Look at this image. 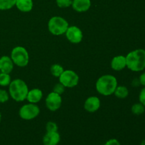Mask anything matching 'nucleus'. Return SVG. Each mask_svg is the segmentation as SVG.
<instances>
[{
  "label": "nucleus",
  "mask_w": 145,
  "mask_h": 145,
  "mask_svg": "<svg viewBox=\"0 0 145 145\" xmlns=\"http://www.w3.org/2000/svg\"><path fill=\"white\" fill-rule=\"evenodd\" d=\"M125 57L127 67L133 72H141L145 69V50H135Z\"/></svg>",
  "instance_id": "f257e3e1"
},
{
  "label": "nucleus",
  "mask_w": 145,
  "mask_h": 145,
  "mask_svg": "<svg viewBox=\"0 0 145 145\" xmlns=\"http://www.w3.org/2000/svg\"><path fill=\"white\" fill-rule=\"evenodd\" d=\"M118 86L117 79L113 75L106 74L99 78L96 84V89L100 94L110 96L114 93Z\"/></svg>",
  "instance_id": "f03ea898"
},
{
  "label": "nucleus",
  "mask_w": 145,
  "mask_h": 145,
  "mask_svg": "<svg viewBox=\"0 0 145 145\" xmlns=\"http://www.w3.org/2000/svg\"><path fill=\"white\" fill-rule=\"evenodd\" d=\"M8 91L11 97L17 102H21L26 99L28 93V87L24 81L20 79L11 82L8 85Z\"/></svg>",
  "instance_id": "7ed1b4c3"
},
{
  "label": "nucleus",
  "mask_w": 145,
  "mask_h": 145,
  "mask_svg": "<svg viewBox=\"0 0 145 145\" xmlns=\"http://www.w3.org/2000/svg\"><path fill=\"white\" fill-rule=\"evenodd\" d=\"M48 30L54 35H63L66 33L69 24L65 18L60 16L52 17L48 24Z\"/></svg>",
  "instance_id": "20e7f679"
},
{
  "label": "nucleus",
  "mask_w": 145,
  "mask_h": 145,
  "mask_svg": "<svg viewBox=\"0 0 145 145\" xmlns=\"http://www.w3.org/2000/svg\"><path fill=\"white\" fill-rule=\"evenodd\" d=\"M11 58L14 64L18 67H24L29 62V55L27 50L21 46H17L12 50Z\"/></svg>",
  "instance_id": "39448f33"
},
{
  "label": "nucleus",
  "mask_w": 145,
  "mask_h": 145,
  "mask_svg": "<svg viewBox=\"0 0 145 145\" xmlns=\"http://www.w3.org/2000/svg\"><path fill=\"white\" fill-rule=\"evenodd\" d=\"M40 113V108L35 103H28L20 108L18 114L20 118L25 120H31L36 118Z\"/></svg>",
  "instance_id": "423d86ee"
},
{
  "label": "nucleus",
  "mask_w": 145,
  "mask_h": 145,
  "mask_svg": "<svg viewBox=\"0 0 145 145\" xmlns=\"http://www.w3.org/2000/svg\"><path fill=\"white\" fill-rule=\"evenodd\" d=\"M79 77L77 74L72 70H64L59 76V81L65 87L72 88L76 86L79 83Z\"/></svg>",
  "instance_id": "0eeeda50"
},
{
  "label": "nucleus",
  "mask_w": 145,
  "mask_h": 145,
  "mask_svg": "<svg viewBox=\"0 0 145 145\" xmlns=\"http://www.w3.org/2000/svg\"><path fill=\"white\" fill-rule=\"evenodd\" d=\"M65 35L68 40L74 44L79 43L83 39V33L82 30L75 25L68 27Z\"/></svg>",
  "instance_id": "6e6552de"
},
{
  "label": "nucleus",
  "mask_w": 145,
  "mask_h": 145,
  "mask_svg": "<svg viewBox=\"0 0 145 145\" xmlns=\"http://www.w3.org/2000/svg\"><path fill=\"white\" fill-rule=\"evenodd\" d=\"M45 104L47 108L51 111H55L60 108L62 105V97L61 95L57 94L55 92H51L45 99Z\"/></svg>",
  "instance_id": "1a4fd4ad"
},
{
  "label": "nucleus",
  "mask_w": 145,
  "mask_h": 145,
  "mask_svg": "<svg viewBox=\"0 0 145 145\" xmlns=\"http://www.w3.org/2000/svg\"><path fill=\"white\" fill-rule=\"evenodd\" d=\"M101 106L100 99L96 96H91L86 100L84 103L85 110L89 113L97 111Z\"/></svg>",
  "instance_id": "9d476101"
},
{
  "label": "nucleus",
  "mask_w": 145,
  "mask_h": 145,
  "mask_svg": "<svg viewBox=\"0 0 145 145\" xmlns=\"http://www.w3.org/2000/svg\"><path fill=\"white\" fill-rule=\"evenodd\" d=\"M60 142V135L58 132H47L42 138L44 145H57Z\"/></svg>",
  "instance_id": "9b49d317"
},
{
  "label": "nucleus",
  "mask_w": 145,
  "mask_h": 145,
  "mask_svg": "<svg viewBox=\"0 0 145 145\" xmlns=\"http://www.w3.org/2000/svg\"><path fill=\"white\" fill-rule=\"evenodd\" d=\"M14 69V62L10 57L2 56L0 58V71L3 73L10 74Z\"/></svg>",
  "instance_id": "f8f14e48"
},
{
  "label": "nucleus",
  "mask_w": 145,
  "mask_h": 145,
  "mask_svg": "<svg viewBox=\"0 0 145 145\" xmlns=\"http://www.w3.org/2000/svg\"><path fill=\"white\" fill-rule=\"evenodd\" d=\"M91 2V0H73L72 8L77 12H85L90 8Z\"/></svg>",
  "instance_id": "ddd939ff"
},
{
  "label": "nucleus",
  "mask_w": 145,
  "mask_h": 145,
  "mask_svg": "<svg viewBox=\"0 0 145 145\" xmlns=\"http://www.w3.org/2000/svg\"><path fill=\"white\" fill-rule=\"evenodd\" d=\"M127 67L126 57L123 55H118L113 58L111 61V68L116 71H120Z\"/></svg>",
  "instance_id": "4468645a"
},
{
  "label": "nucleus",
  "mask_w": 145,
  "mask_h": 145,
  "mask_svg": "<svg viewBox=\"0 0 145 145\" xmlns=\"http://www.w3.org/2000/svg\"><path fill=\"white\" fill-rule=\"evenodd\" d=\"M42 98V91L39 89H33L28 91L26 99L31 103H37Z\"/></svg>",
  "instance_id": "2eb2a0df"
},
{
  "label": "nucleus",
  "mask_w": 145,
  "mask_h": 145,
  "mask_svg": "<svg viewBox=\"0 0 145 145\" xmlns=\"http://www.w3.org/2000/svg\"><path fill=\"white\" fill-rule=\"evenodd\" d=\"M15 6L19 11L22 12H29L33 9V0H16Z\"/></svg>",
  "instance_id": "dca6fc26"
},
{
  "label": "nucleus",
  "mask_w": 145,
  "mask_h": 145,
  "mask_svg": "<svg viewBox=\"0 0 145 145\" xmlns=\"http://www.w3.org/2000/svg\"><path fill=\"white\" fill-rule=\"evenodd\" d=\"M114 94L119 99H125L129 95V91L126 86H119L115 90Z\"/></svg>",
  "instance_id": "f3484780"
},
{
  "label": "nucleus",
  "mask_w": 145,
  "mask_h": 145,
  "mask_svg": "<svg viewBox=\"0 0 145 145\" xmlns=\"http://www.w3.org/2000/svg\"><path fill=\"white\" fill-rule=\"evenodd\" d=\"M16 0H0V10H8L14 7Z\"/></svg>",
  "instance_id": "a211bd4d"
},
{
  "label": "nucleus",
  "mask_w": 145,
  "mask_h": 145,
  "mask_svg": "<svg viewBox=\"0 0 145 145\" xmlns=\"http://www.w3.org/2000/svg\"><path fill=\"white\" fill-rule=\"evenodd\" d=\"M63 72V67H62L60 65H58V64H55V65H52L50 67L51 74H52L54 76H56V77H59Z\"/></svg>",
  "instance_id": "6ab92c4d"
},
{
  "label": "nucleus",
  "mask_w": 145,
  "mask_h": 145,
  "mask_svg": "<svg viewBox=\"0 0 145 145\" xmlns=\"http://www.w3.org/2000/svg\"><path fill=\"white\" fill-rule=\"evenodd\" d=\"M11 76L9 74L3 73L0 74V86H7L11 83Z\"/></svg>",
  "instance_id": "aec40b11"
},
{
  "label": "nucleus",
  "mask_w": 145,
  "mask_h": 145,
  "mask_svg": "<svg viewBox=\"0 0 145 145\" xmlns=\"http://www.w3.org/2000/svg\"><path fill=\"white\" fill-rule=\"evenodd\" d=\"M131 110L132 113H133V114L139 116V115H141L142 114V113H144L145 110V107L141 103H135V104H134L132 106Z\"/></svg>",
  "instance_id": "412c9836"
},
{
  "label": "nucleus",
  "mask_w": 145,
  "mask_h": 145,
  "mask_svg": "<svg viewBox=\"0 0 145 145\" xmlns=\"http://www.w3.org/2000/svg\"><path fill=\"white\" fill-rule=\"evenodd\" d=\"M56 3L59 8H67L72 6V0H56Z\"/></svg>",
  "instance_id": "4be33fe9"
},
{
  "label": "nucleus",
  "mask_w": 145,
  "mask_h": 145,
  "mask_svg": "<svg viewBox=\"0 0 145 145\" xmlns=\"http://www.w3.org/2000/svg\"><path fill=\"white\" fill-rule=\"evenodd\" d=\"M8 99H9V94L8 92L4 89H0V103H6L8 101Z\"/></svg>",
  "instance_id": "5701e85b"
},
{
  "label": "nucleus",
  "mask_w": 145,
  "mask_h": 145,
  "mask_svg": "<svg viewBox=\"0 0 145 145\" xmlns=\"http://www.w3.org/2000/svg\"><path fill=\"white\" fill-rule=\"evenodd\" d=\"M65 90V86L59 82V83L55 84L53 88V92L57 93L59 95H62Z\"/></svg>",
  "instance_id": "b1692460"
},
{
  "label": "nucleus",
  "mask_w": 145,
  "mask_h": 145,
  "mask_svg": "<svg viewBox=\"0 0 145 145\" xmlns=\"http://www.w3.org/2000/svg\"><path fill=\"white\" fill-rule=\"evenodd\" d=\"M47 132H57V125L54 122H48L46 124Z\"/></svg>",
  "instance_id": "393cba45"
},
{
  "label": "nucleus",
  "mask_w": 145,
  "mask_h": 145,
  "mask_svg": "<svg viewBox=\"0 0 145 145\" xmlns=\"http://www.w3.org/2000/svg\"><path fill=\"white\" fill-rule=\"evenodd\" d=\"M139 100H140V103L145 107V87L143 88L140 91V95H139Z\"/></svg>",
  "instance_id": "a878e982"
},
{
  "label": "nucleus",
  "mask_w": 145,
  "mask_h": 145,
  "mask_svg": "<svg viewBox=\"0 0 145 145\" xmlns=\"http://www.w3.org/2000/svg\"><path fill=\"white\" fill-rule=\"evenodd\" d=\"M104 145H121L120 142L116 139H110V140H108Z\"/></svg>",
  "instance_id": "bb28decb"
},
{
  "label": "nucleus",
  "mask_w": 145,
  "mask_h": 145,
  "mask_svg": "<svg viewBox=\"0 0 145 145\" xmlns=\"http://www.w3.org/2000/svg\"><path fill=\"white\" fill-rule=\"evenodd\" d=\"M139 81H140V84H142L145 87V72L140 75V78H139Z\"/></svg>",
  "instance_id": "cd10ccee"
},
{
  "label": "nucleus",
  "mask_w": 145,
  "mask_h": 145,
  "mask_svg": "<svg viewBox=\"0 0 145 145\" xmlns=\"http://www.w3.org/2000/svg\"><path fill=\"white\" fill-rule=\"evenodd\" d=\"M140 145H145V140H142V141L141 142V144Z\"/></svg>",
  "instance_id": "c85d7f7f"
},
{
  "label": "nucleus",
  "mask_w": 145,
  "mask_h": 145,
  "mask_svg": "<svg viewBox=\"0 0 145 145\" xmlns=\"http://www.w3.org/2000/svg\"><path fill=\"white\" fill-rule=\"evenodd\" d=\"M1 112H0V123H1Z\"/></svg>",
  "instance_id": "c756f323"
},
{
  "label": "nucleus",
  "mask_w": 145,
  "mask_h": 145,
  "mask_svg": "<svg viewBox=\"0 0 145 145\" xmlns=\"http://www.w3.org/2000/svg\"><path fill=\"white\" fill-rule=\"evenodd\" d=\"M1 71H0V74H1Z\"/></svg>",
  "instance_id": "7c9ffc66"
}]
</instances>
